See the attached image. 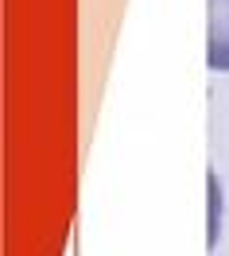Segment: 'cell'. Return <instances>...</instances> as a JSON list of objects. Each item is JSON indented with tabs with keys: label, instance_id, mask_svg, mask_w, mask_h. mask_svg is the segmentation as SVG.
Segmentation results:
<instances>
[{
	"label": "cell",
	"instance_id": "cell-1",
	"mask_svg": "<svg viewBox=\"0 0 229 256\" xmlns=\"http://www.w3.org/2000/svg\"><path fill=\"white\" fill-rule=\"evenodd\" d=\"M210 47H206V66L210 70H229V0H210Z\"/></svg>",
	"mask_w": 229,
	"mask_h": 256
}]
</instances>
